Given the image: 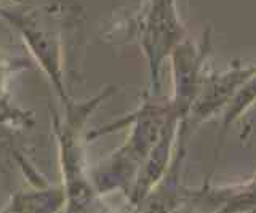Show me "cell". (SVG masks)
Listing matches in <instances>:
<instances>
[{"label": "cell", "mask_w": 256, "mask_h": 213, "mask_svg": "<svg viewBox=\"0 0 256 213\" xmlns=\"http://www.w3.org/2000/svg\"><path fill=\"white\" fill-rule=\"evenodd\" d=\"M256 74V64L252 66H238L236 62L234 68L221 72H213L210 76H204L200 82L196 100L192 102L188 117L181 124V133L184 135L190 127L198 125L206 120L218 111H226L244 85Z\"/></svg>", "instance_id": "obj_1"}, {"label": "cell", "mask_w": 256, "mask_h": 213, "mask_svg": "<svg viewBox=\"0 0 256 213\" xmlns=\"http://www.w3.org/2000/svg\"><path fill=\"white\" fill-rule=\"evenodd\" d=\"M208 50H210L208 36L202 37V42H192L188 38L176 45L173 53L174 100L172 108L181 120L188 117L200 82L205 76V58Z\"/></svg>", "instance_id": "obj_2"}]
</instances>
